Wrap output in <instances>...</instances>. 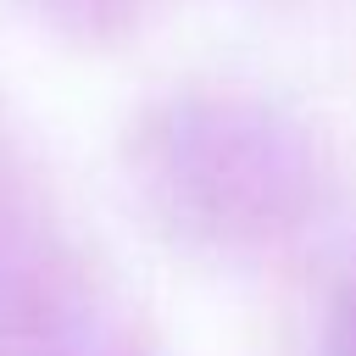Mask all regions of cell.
<instances>
[{
  "label": "cell",
  "instance_id": "cell-1",
  "mask_svg": "<svg viewBox=\"0 0 356 356\" xmlns=\"http://www.w3.org/2000/svg\"><path fill=\"white\" fill-rule=\"evenodd\" d=\"M334 356H356V284L345 289V306L334 323Z\"/></svg>",
  "mask_w": 356,
  "mask_h": 356
}]
</instances>
